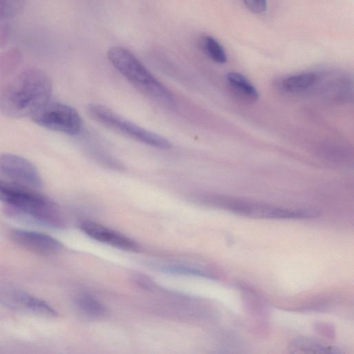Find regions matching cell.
Here are the masks:
<instances>
[{"label":"cell","instance_id":"1","mask_svg":"<svg viewBox=\"0 0 354 354\" xmlns=\"http://www.w3.org/2000/svg\"><path fill=\"white\" fill-rule=\"evenodd\" d=\"M52 84L49 77L38 68H28L17 76L0 97V110L12 118L31 117L49 101Z\"/></svg>","mask_w":354,"mask_h":354},{"label":"cell","instance_id":"2","mask_svg":"<svg viewBox=\"0 0 354 354\" xmlns=\"http://www.w3.org/2000/svg\"><path fill=\"white\" fill-rule=\"evenodd\" d=\"M0 201L17 214L54 227L65 226L57 204L37 189L0 180Z\"/></svg>","mask_w":354,"mask_h":354},{"label":"cell","instance_id":"3","mask_svg":"<svg viewBox=\"0 0 354 354\" xmlns=\"http://www.w3.org/2000/svg\"><path fill=\"white\" fill-rule=\"evenodd\" d=\"M201 201L211 207L257 218L303 219L314 218L320 214L316 209L283 207L266 203L218 194L205 196L201 198Z\"/></svg>","mask_w":354,"mask_h":354},{"label":"cell","instance_id":"4","mask_svg":"<svg viewBox=\"0 0 354 354\" xmlns=\"http://www.w3.org/2000/svg\"><path fill=\"white\" fill-rule=\"evenodd\" d=\"M107 57L112 65L145 95L164 104L173 102L170 91L128 49L113 46L109 49Z\"/></svg>","mask_w":354,"mask_h":354},{"label":"cell","instance_id":"5","mask_svg":"<svg viewBox=\"0 0 354 354\" xmlns=\"http://www.w3.org/2000/svg\"><path fill=\"white\" fill-rule=\"evenodd\" d=\"M88 112L99 123L138 142L162 149L172 147L165 138L126 120L103 105L91 104L88 106Z\"/></svg>","mask_w":354,"mask_h":354},{"label":"cell","instance_id":"6","mask_svg":"<svg viewBox=\"0 0 354 354\" xmlns=\"http://www.w3.org/2000/svg\"><path fill=\"white\" fill-rule=\"evenodd\" d=\"M37 124L70 136L78 134L82 120L78 112L64 103L48 101L30 117Z\"/></svg>","mask_w":354,"mask_h":354},{"label":"cell","instance_id":"7","mask_svg":"<svg viewBox=\"0 0 354 354\" xmlns=\"http://www.w3.org/2000/svg\"><path fill=\"white\" fill-rule=\"evenodd\" d=\"M0 173L10 182L31 189H39L43 185L40 174L35 165L19 155L1 153Z\"/></svg>","mask_w":354,"mask_h":354},{"label":"cell","instance_id":"8","mask_svg":"<svg viewBox=\"0 0 354 354\" xmlns=\"http://www.w3.org/2000/svg\"><path fill=\"white\" fill-rule=\"evenodd\" d=\"M0 304L10 309L44 317H54L57 315L55 310L45 301L10 285L0 286Z\"/></svg>","mask_w":354,"mask_h":354},{"label":"cell","instance_id":"9","mask_svg":"<svg viewBox=\"0 0 354 354\" xmlns=\"http://www.w3.org/2000/svg\"><path fill=\"white\" fill-rule=\"evenodd\" d=\"M11 238L21 246L41 254H56L63 248L59 241L40 232L15 230L11 232Z\"/></svg>","mask_w":354,"mask_h":354},{"label":"cell","instance_id":"10","mask_svg":"<svg viewBox=\"0 0 354 354\" xmlns=\"http://www.w3.org/2000/svg\"><path fill=\"white\" fill-rule=\"evenodd\" d=\"M81 230L89 237L112 246L125 250L136 251L138 244L131 239L92 221H84Z\"/></svg>","mask_w":354,"mask_h":354},{"label":"cell","instance_id":"11","mask_svg":"<svg viewBox=\"0 0 354 354\" xmlns=\"http://www.w3.org/2000/svg\"><path fill=\"white\" fill-rule=\"evenodd\" d=\"M288 349L294 353L337 354L342 353L337 347L307 337H298L293 339L290 343Z\"/></svg>","mask_w":354,"mask_h":354},{"label":"cell","instance_id":"12","mask_svg":"<svg viewBox=\"0 0 354 354\" xmlns=\"http://www.w3.org/2000/svg\"><path fill=\"white\" fill-rule=\"evenodd\" d=\"M319 80V76L316 73L304 72L286 77L281 80V86L286 92L298 93L308 91Z\"/></svg>","mask_w":354,"mask_h":354},{"label":"cell","instance_id":"13","mask_svg":"<svg viewBox=\"0 0 354 354\" xmlns=\"http://www.w3.org/2000/svg\"><path fill=\"white\" fill-rule=\"evenodd\" d=\"M226 80L232 90L245 100L256 101L259 98L258 91L244 75L231 72L227 74Z\"/></svg>","mask_w":354,"mask_h":354},{"label":"cell","instance_id":"14","mask_svg":"<svg viewBox=\"0 0 354 354\" xmlns=\"http://www.w3.org/2000/svg\"><path fill=\"white\" fill-rule=\"evenodd\" d=\"M76 305L84 315L100 318L106 314L104 306L95 297L89 295H81L76 299Z\"/></svg>","mask_w":354,"mask_h":354},{"label":"cell","instance_id":"15","mask_svg":"<svg viewBox=\"0 0 354 354\" xmlns=\"http://www.w3.org/2000/svg\"><path fill=\"white\" fill-rule=\"evenodd\" d=\"M161 272L169 274L197 276L205 278H214L215 274L211 270L194 266L181 264H167L158 267Z\"/></svg>","mask_w":354,"mask_h":354},{"label":"cell","instance_id":"16","mask_svg":"<svg viewBox=\"0 0 354 354\" xmlns=\"http://www.w3.org/2000/svg\"><path fill=\"white\" fill-rule=\"evenodd\" d=\"M200 46L203 51L214 62L219 64H225L227 62V55L224 48L212 36H203L201 39Z\"/></svg>","mask_w":354,"mask_h":354},{"label":"cell","instance_id":"17","mask_svg":"<svg viewBox=\"0 0 354 354\" xmlns=\"http://www.w3.org/2000/svg\"><path fill=\"white\" fill-rule=\"evenodd\" d=\"M26 0H0V20L17 16L23 10Z\"/></svg>","mask_w":354,"mask_h":354},{"label":"cell","instance_id":"18","mask_svg":"<svg viewBox=\"0 0 354 354\" xmlns=\"http://www.w3.org/2000/svg\"><path fill=\"white\" fill-rule=\"evenodd\" d=\"M247 8L255 14L263 13L267 9L266 0H243Z\"/></svg>","mask_w":354,"mask_h":354},{"label":"cell","instance_id":"19","mask_svg":"<svg viewBox=\"0 0 354 354\" xmlns=\"http://www.w3.org/2000/svg\"><path fill=\"white\" fill-rule=\"evenodd\" d=\"M134 281L139 286L147 290L152 289L154 286L153 282L150 279L141 274H136L134 276Z\"/></svg>","mask_w":354,"mask_h":354}]
</instances>
